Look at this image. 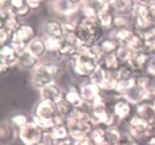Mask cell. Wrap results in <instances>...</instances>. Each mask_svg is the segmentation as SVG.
Masks as SVG:
<instances>
[{
    "mask_svg": "<svg viewBox=\"0 0 155 145\" xmlns=\"http://www.w3.org/2000/svg\"><path fill=\"white\" fill-rule=\"evenodd\" d=\"M62 74V66L52 60H41L39 66L32 71L31 82L38 90H41L46 86L56 82L59 75Z\"/></svg>",
    "mask_w": 155,
    "mask_h": 145,
    "instance_id": "cell-1",
    "label": "cell"
},
{
    "mask_svg": "<svg viewBox=\"0 0 155 145\" xmlns=\"http://www.w3.org/2000/svg\"><path fill=\"white\" fill-rule=\"evenodd\" d=\"M67 62L70 63V67L72 70V73L76 77L80 78L88 79L90 75L98 69V66L101 64V60L95 57V54L91 51V47L87 48L83 53L76 54L75 57H72Z\"/></svg>",
    "mask_w": 155,
    "mask_h": 145,
    "instance_id": "cell-2",
    "label": "cell"
},
{
    "mask_svg": "<svg viewBox=\"0 0 155 145\" xmlns=\"http://www.w3.org/2000/svg\"><path fill=\"white\" fill-rule=\"evenodd\" d=\"M78 36L80 38L88 47H92L98 44L103 38H104L106 31L103 30L98 20L95 19H87L82 18L78 23Z\"/></svg>",
    "mask_w": 155,
    "mask_h": 145,
    "instance_id": "cell-3",
    "label": "cell"
},
{
    "mask_svg": "<svg viewBox=\"0 0 155 145\" xmlns=\"http://www.w3.org/2000/svg\"><path fill=\"white\" fill-rule=\"evenodd\" d=\"M126 124H127V132L130 133V136L134 140H137L138 143H140V140H146L147 137H150L154 133L150 122L138 117L137 114L132 116Z\"/></svg>",
    "mask_w": 155,
    "mask_h": 145,
    "instance_id": "cell-4",
    "label": "cell"
},
{
    "mask_svg": "<svg viewBox=\"0 0 155 145\" xmlns=\"http://www.w3.org/2000/svg\"><path fill=\"white\" fill-rule=\"evenodd\" d=\"M44 134L46 133L32 120H31V122H28L25 126L20 128L18 130V137L23 145H38L39 143L43 141Z\"/></svg>",
    "mask_w": 155,
    "mask_h": 145,
    "instance_id": "cell-5",
    "label": "cell"
},
{
    "mask_svg": "<svg viewBox=\"0 0 155 145\" xmlns=\"http://www.w3.org/2000/svg\"><path fill=\"white\" fill-rule=\"evenodd\" d=\"M82 4L83 3H80V2H71V0H55L50 5H51V8H52L54 14L70 18L71 15L80 11Z\"/></svg>",
    "mask_w": 155,
    "mask_h": 145,
    "instance_id": "cell-6",
    "label": "cell"
},
{
    "mask_svg": "<svg viewBox=\"0 0 155 145\" xmlns=\"http://www.w3.org/2000/svg\"><path fill=\"white\" fill-rule=\"evenodd\" d=\"M111 110L119 118L120 122H127L132 117V105L122 95H115V99L111 101Z\"/></svg>",
    "mask_w": 155,
    "mask_h": 145,
    "instance_id": "cell-7",
    "label": "cell"
},
{
    "mask_svg": "<svg viewBox=\"0 0 155 145\" xmlns=\"http://www.w3.org/2000/svg\"><path fill=\"white\" fill-rule=\"evenodd\" d=\"M79 91H80V95H82L83 101L87 106H90L95 101L96 98L102 95V90L98 85L92 83L90 79H84L82 83L79 85Z\"/></svg>",
    "mask_w": 155,
    "mask_h": 145,
    "instance_id": "cell-8",
    "label": "cell"
},
{
    "mask_svg": "<svg viewBox=\"0 0 155 145\" xmlns=\"http://www.w3.org/2000/svg\"><path fill=\"white\" fill-rule=\"evenodd\" d=\"M40 93V99H48V101H52L55 104H59L60 101L64 99V94H66V90L58 82H54L51 85L46 86L41 90H39Z\"/></svg>",
    "mask_w": 155,
    "mask_h": 145,
    "instance_id": "cell-9",
    "label": "cell"
},
{
    "mask_svg": "<svg viewBox=\"0 0 155 145\" xmlns=\"http://www.w3.org/2000/svg\"><path fill=\"white\" fill-rule=\"evenodd\" d=\"M34 114L44 120H54V117L58 114L56 104L48 99H39L38 104L35 105Z\"/></svg>",
    "mask_w": 155,
    "mask_h": 145,
    "instance_id": "cell-10",
    "label": "cell"
},
{
    "mask_svg": "<svg viewBox=\"0 0 155 145\" xmlns=\"http://www.w3.org/2000/svg\"><path fill=\"white\" fill-rule=\"evenodd\" d=\"M43 32L44 36H52L58 39H64V28H63V22L59 19H47L43 23Z\"/></svg>",
    "mask_w": 155,
    "mask_h": 145,
    "instance_id": "cell-11",
    "label": "cell"
},
{
    "mask_svg": "<svg viewBox=\"0 0 155 145\" xmlns=\"http://www.w3.org/2000/svg\"><path fill=\"white\" fill-rule=\"evenodd\" d=\"M150 59V54H147L146 51H138V53H134L126 64L132 69V71L137 74H140V73H144V69H146V64Z\"/></svg>",
    "mask_w": 155,
    "mask_h": 145,
    "instance_id": "cell-12",
    "label": "cell"
},
{
    "mask_svg": "<svg viewBox=\"0 0 155 145\" xmlns=\"http://www.w3.org/2000/svg\"><path fill=\"white\" fill-rule=\"evenodd\" d=\"M123 98L127 99L131 105H135V106L142 104V102H144V101H148V97H147L146 90L142 88V86H139V85H135L134 88H131L123 95Z\"/></svg>",
    "mask_w": 155,
    "mask_h": 145,
    "instance_id": "cell-13",
    "label": "cell"
},
{
    "mask_svg": "<svg viewBox=\"0 0 155 145\" xmlns=\"http://www.w3.org/2000/svg\"><path fill=\"white\" fill-rule=\"evenodd\" d=\"M64 99H66L68 104L72 106L74 109H78V108H84L87 106L83 101L82 95H80V91H79V88L74 85H70L68 88L66 89V94H64Z\"/></svg>",
    "mask_w": 155,
    "mask_h": 145,
    "instance_id": "cell-14",
    "label": "cell"
},
{
    "mask_svg": "<svg viewBox=\"0 0 155 145\" xmlns=\"http://www.w3.org/2000/svg\"><path fill=\"white\" fill-rule=\"evenodd\" d=\"M137 85L142 86V88L146 90L148 101H151L155 97V77L147 75L144 73L137 74Z\"/></svg>",
    "mask_w": 155,
    "mask_h": 145,
    "instance_id": "cell-15",
    "label": "cell"
},
{
    "mask_svg": "<svg viewBox=\"0 0 155 145\" xmlns=\"http://www.w3.org/2000/svg\"><path fill=\"white\" fill-rule=\"evenodd\" d=\"M36 36H35L34 27L28 23H21V26L19 27V30L14 34L12 39H16V40L21 42V43H24V44H28L31 40H34Z\"/></svg>",
    "mask_w": 155,
    "mask_h": 145,
    "instance_id": "cell-16",
    "label": "cell"
},
{
    "mask_svg": "<svg viewBox=\"0 0 155 145\" xmlns=\"http://www.w3.org/2000/svg\"><path fill=\"white\" fill-rule=\"evenodd\" d=\"M154 27V20L150 16H137L132 18V28L138 34H146Z\"/></svg>",
    "mask_w": 155,
    "mask_h": 145,
    "instance_id": "cell-17",
    "label": "cell"
},
{
    "mask_svg": "<svg viewBox=\"0 0 155 145\" xmlns=\"http://www.w3.org/2000/svg\"><path fill=\"white\" fill-rule=\"evenodd\" d=\"M27 51L30 54H32L34 57L39 58L40 60H43V57H46L47 50H46V44H44V39L43 38L36 36L34 40H31L27 44Z\"/></svg>",
    "mask_w": 155,
    "mask_h": 145,
    "instance_id": "cell-18",
    "label": "cell"
},
{
    "mask_svg": "<svg viewBox=\"0 0 155 145\" xmlns=\"http://www.w3.org/2000/svg\"><path fill=\"white\" fill-rule=\"evenodd\" d=\"M135 114L143 120L151 122L155 118V108L151 104V101H144L135 106Z\"/></svg>",
    "mask_w": 155,
    "mask_h": 145,
    "instance_id": "cell-19",
    "label": "cell"
},
{
    "mask_svg": "<svg viewBox=\"0 0 155 145\" xmlns=\"http://www.w3.org/2000/svg\"><path fill=\"white\" fill-rule=\"evenodd\" d=\"M0 136H2V144L8 145L18 136V129L15 126H12V124L9 121H3L2 129H0Z\"/></svg>",
    "mask_w": 155,
    "mask_h": 145,
    "instance_id": "cell-20",
    "label": "cell"
},
{
    "mask_svg": "<svg viewBox=\"0 0 155 145\" xmlns=\"http://www.w3.org/2000/svg\"><path fill=\"white\" fill-rule=\"evenodd\" d=\"M40 62L41 60L39 59V58L34 57L32 54L28 53V51H25V53L19 55V67L23 70H31V71H34Z\"/></svg>",
    "mask_w": 155,
    "mask_h": 145,
    "instance_id": "cell-21",
    "label": "cell"
},
{
    "mask_svg": "<svg viewBox=\"0 0 155 145\" xmlns=\"http://www.w3.org/2000/svg\"><path fill=\"white\" fill-rule=\"evenodd\" d=\"M132 7H134V2H131V0H114V2H111V8L116 15L131 16Z\"/></svg>",
    "mask_w": 155,
    "mask_h": 145,
    "instance_id": "cell-22",
    "label": "cell"
},
{
    "mask_svg": "<svg viewBox=\"0 0 155 145\" xmlns=\"http://www.w3.org/2000/svg\"><path fill=\"white\" fill-rule=\"evenodd\" d=\"M11 12L19 19H21L31 14V8L28 7L25 0H11Z\"/></svg>",
    "mask_w": 155,
    "mask_h": 145,
    "instance_id": "cell-23",
    "label": "cell"
},
{
    "mask_svg": "<svg viewBox=\"0 0 155 145\" xmlns=\"http://www.w3.org/2000/svg\"><path fill=\"white\" fill-rule=\"evenodd\" d=\"M98 44H99V47H101L102 53L104 54V55L115 54L116 51H118V48L120 47V43H119L118 40H115L111 35H110V36H104Z\"/></svg>",
    "mask_w": 155,
    "mask_h": 145,
    "instance_id": "cell-24",
    "label": "cell"
},
{
    "mask_svg": "<svg viewBox=\"0 0 155 145\" xmlns=\"http://www.w3.org/2000/svg\"><path fill=\"white\" fill-rule=\"evenodd\" d=\"M48 134L55 143H62L70 138V129L67 128V125H56L51 129V132H48Z\"/></svg>",
    "mask_w": 155,
    "mask_h": 145,
    "instance_id": "cell-25",
    "label": "cell"
},
{
    "mask_svg": "<svg viewBox=\"0 0 155 145\" xmlns=\"http://www.w3.org/2000/svg\"><path fill=\"white\" fill-rule=\"evenodd\" d=\"M114 19H115V14L112 9L98 15V22L101 24V27L104 31H112L114 30Z\"/></svg>",
    "mask_w": 155,
    "mask_h": 145,
    "instance_id": "cell-26",
    "label": "cell"
},
{
    "mask_svg": "<svg viewBox=\"0 0 155 145\" xmlns=\"http://www.w3.org/2000/svg\"><path fill=\"white\" fill-rule=\"evenodd\" d=\"M134 28H118V30L111 31V36L115 40H118L120 44H127L128 40L131 39V36L134 35Z\"/></svg>",
    "mask_w": 155,
    "mask_h": 145,
    "instance_id": "cell-27",
    "label": "cell"
},
{
    "mask_svg": "<svg viewBox=\"0 0 155 145\" xmlns=\"http://www.w3.org/2000/svg\"><path fill=\"white\" fill-rule=\"evenodd\" d=\"M101 64L104 67L106 70H107V71H116V70L122 66V63H120V60H119L118 55H116V53L104 55V58L102 59Z\"/></svg>",
    "mask_w": 155,
    "mask_h": 145,
    "instance_id": "cell-28",
    "label": "cell"
},
{
    "mask_svg": "<svg viewBox=\"0 0 155 145\" xmlns=\"http://www.w3.org/2000/svg\"><path fill=\"white\" fill-rule=\"evenodd\" d=\"M44 44H46L47 54H52V55H58L60 47L63 44V39H58V38L52 36H43Z\"/></svg>",
    "mask_w": 155,
    "mask_h": 145,
    "instance_id": "cell-29",
    "label": "cell"
},
{
    "mask_svg": "<svg viewBox=\"0 0 155 145\" xmlns=\"http://www.w3.org/2000/svg\"><path fill=\"white\" fill-rule=\"evenodd\" d=\"M122 137H123V132L120 130V128H107L106 129V144L119 145Z\"/></svg>",
    "mask_w": 155,
    "mask_h": 145,
    "instance_id": "cell-30",
    "label": "cell"
},
{
    "mask_svg": "<svg viewBox=\"0 0 155 145\" xmlns=\"http://www.w3.org/2000/svg\"><path fill=\"white\" fill-rule=\"evenodd\" d=\"M131 48L134 53H138V51H144L146 48V42H144L143 35L138 34V32H134V35L131 36V39L128 40V43L126 44Z\"/></svg>",
    "mask_w": 155,
    "mask_h": 145,
    "instance_id": "cell-31",
    "label": "cell"
},
{
    "mask_svg": "<svg viewBox=\"0 0 155 145\" xmlns=\"http://www.w3.org/2000/svg\"><path fill=\"white\" fill-rule=\"evenodd\" d=\"M135 85H137V75L132 77V78H128V79L118 81V83H116V88H115V93L118 95L123 97L126 93H127L131 88H134Z\"/></svg>",
    "mask_w": 155,
    "mask_h": 145,
    "instance_id": "cell-32",
    "label": "cell"
},
{
    "mask_svg": "<svg viewBox=\"0 0 155 145\" xmlns=\"http://www.w3.org/2000/svg\"><path fill=\"white\" fill-rule=\"evenodd\" d=\"M20 26H21L20 19L12 14V15H9L8 18L5 19V20L2 22V26H0V28H4V30L9 31L11 34H15V32L19 30V27H20Z\"/></svg>",
    "mask_w": 155,
    "mask_h": 145,
    "instance_id": "cell-33",
    "label": "cell"
},
{
    "mask_svg": "<svg viewBox=\"0 0 155 145\" xmlns=\"http://www.w3.org/2000/svg\"><path fill=\"white\" fill-rule=\"evenodd\" d=\"M8 121L12 124V126H15L19 130L20 128L25 126L28 122H31V118L28 117L27 114H24V113H15V114H12L11 117H9Z\"/></svg>",
    "mask_w": 155,
    "mask_h": 145,
    "instance_id": "cell-34",
    "label": "cell"
},
{
    "mask_svg": "<svg viewBox=\"0 0 155 145\" xmlns=\"http://www.w3.org/2000/svg\"><path fill=\"white\" fill-rule=\"evenodd\" d=\"M108 77V71L104 69V67L102 66V64H99L98 66V69L94 71L91 75H90V81H91L92 83H95V85H98V86H101L103 82H104V79Z\"/></svg>",
    "mask_w": 155,
    "mask_h": 145,
    "instance_id": "cell-35",
    "label": "cell"
},
{
    "mask_svg": "<svg viewBox=\"0 0 155 145\" xmlns=\"http://www.w3.org/2000/svg\"><path fill=\"white\" fill-rule=\"evenodd\" d=\"M90 137L95 145H104L106 144V128L95 126L94 130L90 133Z\"/></svg>",
    "mask_w": 155,
    "mask_h": 145,
    "instance_id": "cell-36",
    "label": "cell"
},
{
    "mask_svg": "<svg viewBox=\"0 0 155 145\" xmlns=\"http://www.w3.org/2000/svg\"><path fill=\"white\" fill-rule=\"evenodd\" d=\"M114 28H132V18L128 15H116L114 19Z\"/></svg>",
    "mask_w": 155,
    "mask_h": 145,
    "instance_id": "cell-37",
    "label": "cell"
},
{
    "mask_svg": "<svg viewBox=\"0 0 155 145\" xmlns=\"http://www.w3.org/2000/svg\"><path fill=\"white\" fill-rule=\"evenodd\" d=\"M31 120L34 121L35 124H36L44 132V133H48V132H51V129L55 126L54 120H44V118H40V117H38V116H35V114H32Z\"/></svg>",
    "mask_w": 155,
    "mask_h": 145,
    "instance_id": "cell-38",
    "label": "cell"
},
{
    "mask_svg": "<svg viewBox=\"0 0 155 145\" xmlns=\"http://www.w3.org/2000/svg\"><path fill=\"white\" fill-rule=\"evenodd\" d=\"M134 54V51L131 50L128 46H126V44H120V47L118 48V51H116V55H118L119 60H120L122 64H126L130 60L131 55Z\"/></svg>",
    "mask_w": 155,
    "mask_h": 145,
    "instance_id": "cell-39",
    "label": "cell"
},
{
    "mask_svg": "<svg viewBox=\"0 0 155 145\" xmlns=\"http://www.w3.org/2000/svg\"><path fill=\"white\" fill-rule=\"evenodd\" d=\"M135 77V73L132 71V69L128 64H122L118 70H116V79L122 81V79H128Z\"/></svg>",
    "mask_w": 155,
    "mask_h": 145,
    "instance_id": "cell-40",
    "label": "cell"
},
{
    "mask_svg": "<svg viewBox=\"0 0 155 145\" xmlns=\"http://www.w3.org/2000/svg\"><path fill=\"white\" fill-rule=\"evenodd\" d=\"M116 83H118V81H116L114 77L108 73V77L104 79V82H103L99 88H101V90H102V91H104V93H111V91L115 93Z\"/></svg>",
    "mask_w": 155,
    "mask_h": 145,
    "instance_id": "cell-41",
    "label": "cell"
},
{
    "mask_svg": "<svg viewBox=\"0 0 155 145\" xmlns=\"http://www.w3.org/2000/svg\"><path fill=\"white\" fill-rule=\"evenodd\" d=\"M72 110H74V108L66 101V99H63V101H60L59 104H56V112H58V114L63 116V117H68L71 113H72Z\"/></svg>",
    "mask_w": 155,
    "mask_h": 145,
    "instance_id": "cell-42",
    "label": "cell"
},
{
    "mask_svg": "<svg viewBox=\"0 0 155 145\" xmlns=\"http://www.w3.org/2000/svg\"><path fill=\"white\" fill-rule=\"evenodd\" d=\"M16 55H18V53H16V50L12 47L11 43L5 44V46H2V50H0V57H2V59H8V58H12Z\"/></svg>",
    "mask_w": 155,
    "mask_h": 145,
    "instance_id": "cell-43",
    "label": "cell"
},
{
    "mask_svg": "<svg viewBox=\"0 0 155 145\" xmlns=\"http://www.w3.org/2000/svg\"><path fill=\"white\" fill-rule=\"evenodd\" d=\"M87 136H88V134H87L84 130H82L79 126L75 128V129H71V130H70V138L72 141H75V143H76V141H79V140H82V138L87 137Z\"/></svg>",
    "mask_w": 155,
    "mask_h": 145,
    "instance_id": "cell-44",
    "label": "cell"
},
{
    "mask_svg": "<svg viewBox=\"0 0 155 145\" xmlns=\"http://www.w3.org/2000/svg\"><path fill=\"white\" fill-rule=\"evenodd\" d=\"M12 36H14V34H11V32L4 30V28H0V44H2V46H5V44L11 43Z\"/></svg>",
    "mask_w": 155,
    "mask_h": 145,
    "instance_id": "cell-45",
    "label": "cell"
},
{
    "mask_svg": "<svg viewBox=\"0 0 155 145\" xmlns=\"http://www.w3.org/2000/svg\"><path fill=\"white\" fill-rule=\"evenodd\" d=\"M63 28H64V35L76 34L78 24L74 23V22H71V20H66V22H63Z\"/></svg>",
    "mask_w": 155,
    "mask_h": 145,
    "instance_id": "cell-46",
    "label": "cell"
},
{
    "mask_svg": "<svg viewBox=\"0 0 155 145\" xmlns=\"http://www.w3.org/2000/svg\"><path fill=\"white\" fill-rule=\"evenodd\" d=\"M144 74L155 77V55H150V59H148L146 69H144Z\"/></svg>",
    "mask_w": 155,
    "mask_h": 145,
    "instance_id": "cell-47",
    "label": "cell"
},
{
    "mask_svg": "<svg viewBox=\"0 0 155 145\" xmlns=\"http://www.w3.org/2000/svg\"><path fill=\"white\" fill-rule=\"evenodd\" d=\"M25 2H27L28 7L31 8V11H35V9L40 8V7H41V4H43V3L39 2V0H25Z\"/></svg>",
    "mask_w": 155,
    "mask_h": 145,
    "instance_id": "cell-48",
    "label": "cell"
},
{
    "mask_svg": "<svg viewBox=\"0 0 155 145\" xmlns=\"http://www.w3.org/2000/svg\"><path fill=\"white\" fill-rule=\"evenodd\" d=\"M147 9L148 16L155 22V2H147Z\"/></svg>",
    "mask_w": 155,
    "mask_h": 145,
    "instance_id": "cell-49",
    "label": "cell"
},
{
    "mask_svg": "<svg viewBox=\"0 0 155 145\" xmlns=\"http://www.w3.org/2000/svg\"><path fill=\"white\" fill-rule=\"evenodd\" d=\"M38 145H55V141L51 138V136L48 133L44 134V138H43V141L41 143H39Z\"/></svg>",
    "mask_w": 155,
    "mask_h": 145,
    "instance_id": "cell-50",
    "label": "cell"
},
{
    "mask_svg": "<svg viewBox=\"0 0 155 145\" xmlns=\"http://www.w3.org/2000/svg\"><path fill=\"white\" fill-rule=\"evenodd\" d=\"M75 145H95V144H94V141L91 140V137L87 136V137H84V138H82V140L76 141Z\"/></svg>",
    "mask_w": 155,
    "mask_h": 145,
    "instance_id": "cell-51",
    "label": "cell"
},
{
    "mask_svg": "<svg viewBox=\"0 0 155 145\" xmlns=\"http://www.w3.org/2000/svg\"><path fill=\"white\" fill-rule=\"evenodd\" d=\"M55 145H75V141H72L71 138H67L62 143H55Z\"/></svg>",
    "mask_w": 155,
    "mask_h": 145,
    "instance_id": "cell-52",
    "label": "cell"
},
{
    "mask_svg": "<svg viewBox=\"0 0 155 145\" xmlns=\"http://www.w3.org/2000/svg\"><path fill=\"white\" fill-rule=\"evenodd\" d=\"M151 104H153V106H154V108H155V97H154V98H153V99H151Z\"/></svg>",
    "mask_w": 155,
    "mask_h": 145,
    "instance_id": "cell-53",
    "label": "cell"
}]
</instances>
